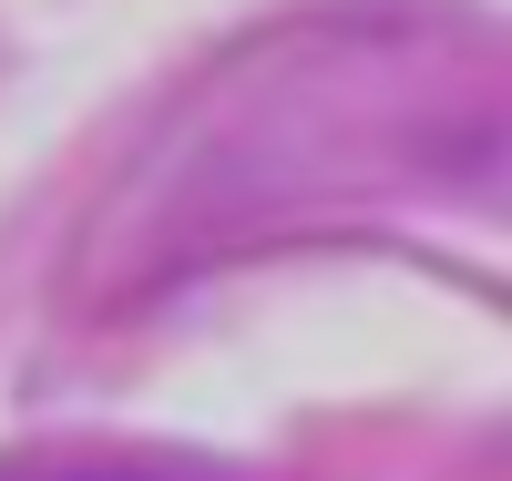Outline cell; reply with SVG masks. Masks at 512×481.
Here are the masks:
<instances>
[]
</instances>
